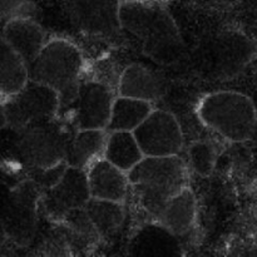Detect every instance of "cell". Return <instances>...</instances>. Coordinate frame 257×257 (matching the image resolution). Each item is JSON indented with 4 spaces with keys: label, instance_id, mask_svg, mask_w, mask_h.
Masks as SVG:
<instances>
[{
    "label": "cell",
    "instance_id": "obj_12",
    "mask_svg": "<svg viewBox=\"0 0 257 257\" xmlns=\"http://www.w3.org/2000/svg\"><path fill=\"white\" fill-rule=\"evenodd\" d=\"M120 4V0H69L70 19L85 35L113 37L122 29Z\"/></svg>",
    "mask_w": 257,
    "mask_h": 257
},
{
    "label": "cell",
    "instance_id": "obj_13",
    "mask_svg": "<svg viewBox=\"0 0 257 257\" xmlns=\"http://www.w3.org/2000/svg\"><path fill=\"white\" fill-rule=\"evenodd\" d=\"M132 256H181L180 236L158 221H146L133 233L128 243Z\"/></svg>",
    "mask_w": 257,
    "mask_h": 257
},
{
    "label": "cell",
    "instance_id": "obj_23",
    "mask_svg": "<svg viewBox=\"0 0 257 257\" xmlns=\"http://www.w3.org/2000/svg\"><path fill=\"white\" fill-rule=\"evenodd\" d=\"M215 146L207 141H197L193 142L188 148V165L191 170L201 177H208L212 173L216 165Z\"/></svg>",
    "mask_w": 257,
    "mask_h": 257
},
{
    "label": "cell",
    "instance_id": "obj_3",
    "mask_svg": "<svg viewBox=\"0 0 257 257\" xmlns=\"http://www.w3.org/2000/svg\"><path fill=\"white\" fill-rule=\"evenodd\" d=\"M28 69L30 80L57 90L62 112L77 97L82 83L84 57L72 42L63 38H53L45 43L38 57L28 65Z\"/></svg>",
    "mask_w": 257,
    "mask_h": 257
},
{
    "label": "cell",
    "instance_id": "obj_16",
    "mask_svg": "<svg viewBox=\"0 0 257 257\" xmlns=\"http://www.w3.org/2000/svg\"><path fill=\"white\" fill-rule=\"evenodd\" d=\"M165 93V83L160 75L141 64L128 65L118 77V95L153 103L161 99Z\"/></svg>",
    "mask_w": 257,
    "mask_h": 257
},
{
    "label": "cell",
    "instance_id": "obj_10",
    "mask_svg": "<svg viewBox=\"0 0 257 257\" xmlns=\"http://www.w3.org/2000/svg\"><path fill=\"white\" fill-rule=\"evenodd\" d=\"M133 135L145 157L177 156L182 151V130L177 118L167 110L153 109Z\"/></svg>",
    "mask_w": 257,
    "mask_h": 257
},
{
    "label": "cell",
    "instance_id": "obj_11",
    "mask_svg": "<svg viewBox=\"0 0 257 257\" xmlns=\"http://www.w3.org/2000/svg\"><path fill=\"white\" fill-rule=\"evenodd\" d=\"M117 95L99 80H82L73 100L70 123L75 130H107Z\"/></svg>",
    "mask_w": 257,
    "mask_h": 257
},
{
    "label": "cell",
    "instance_id": "obj_27",
    "mask_svg": "<svg viewBox=\"0 0 257 257\" xmlns=\"http://www.w3.org/2000/svg\"><path fill=\"white\" fill-rule=\"evenodd\" d=\"M120 2H122V3L123 2H132V0H120Z\"/></svg>",
    "mask_w": 257,
    "mask_h": 257
},
{
    "label": "cell",
    "instance_id": "obj_2",
    "mask_svg": "<svg viewBox=\"0 0 257 257\" xmlns=\"http://www.w3.org/2000/svg\"><path fill=\"white\" fill-rule=\"evenodd\" d=\"M127 175L130 193L147 221H158L166 203L188 187L187 165L180 155L143 157Z\"/></svg>",
    "mask_w": 257,
    "mask_h": 257
},
{
    "label": "cell",
    "instance_id": "obj_18",
    "mask_svg": "<svg viewBox=\"0 0 257 257\" xmlns=\"http://www.w3.org/2000/svg\"><path fill=\"white\" fill-rule=\"evenodd\" d=\"M197 215L196 197L192 190L186 187L177 195L173 196L163 208L158 222L170 228L177 236H183L193 227Z\"/></svg>",
    "mask_w": 257,
    "mask_h": 257
},
{
    "label": "cell",
    "instance_id": "obj_4",
    "mask_svg": "<svg viewBox=\"0 0 257 257\" xmlns=\"http://www.w3.org/2000/svg\"><path fill=\"white\" fill-rule=\"evenodd\" d=\"M13 131V156L30 173L65 162L68 142L75 128L57 117Z\"/></svg>",
    "mask_w": 257,
    "mask_h": 257
},
{
    "label": "cell",
    "instance_id": "obj_25",
    "mask_svg": "<svg viewBox=\"0 0 257 257\" xmlns=\"http://www.w3.org/2000/svg\"><path fill=\"white\" fill-rule=\"evenodd\" d=\"M8 127L7 112H5V99L0 95V130Z\"/></svg>",
    "mask_w": 257,
    "mask_h": 257
},
{
    "label": "cell",
    "instance_id": "obj_15",
    "mask_svg": "<svg viewBox=\"0 0 257 257\" xmlns=\"http://www.w3.org/2000/svg\"><path fill=\"white\" fill-rule=\"evenodd\" d=\"M2 38L28 65L38 57L48 42L43 28L30 17L15 18L4 23Z\"/></svg>",
    "mask_w": 257,
    "mask_h": 257
},
{
    "label": "cell",
    "instance_id": "obj_21",
    "mask_svg": "<svg viewBox=\"0 0 257 257\" xmlns=\"http://www.w3.org/2000/svg\"><path fill=\"white\" fill-rule=\"evenodd\" d=\"M124 203L90 197L84 211L102 238L114 237L125 218Z\"/></svg>",
    "mask_w": 257,
    "mask_h": 257
},
{
    "label": "cell",
    "instance_id": "obj_19",
    "mask_svg": "<svg viewBox=\"0 0 257 257\" xmlns=\"http://www.w3.org/2000/svg\"><path fill=\"white\" fill-rule=\"evenodd\" d=\"M29 82L28 64L2 37H0V95L7 99Z\"/></svg>",
    "mask_w": 257,
    "mask_h": 257
},
{
    "label": "cell",
    "instance_id": "obj_8",
    "mask_svg": "<svg viewBox=\"0 0 257 257\" xmlns=\"http://www.w3.org/2000/svg\"><path fill=\"white\" fill-rule=\"evenodd\" d=\"M256 44L237 30H226L210 43L206 67L216 79H230L242 72L255 58Z\"/></svg>",
    "mask_w": 257,
    "mask_h": 257
},
{
    "label": "cell",
    "instance_id": "obj_9",
    "mask_svg": "<svg viewBox=\"0 0 257 257\" xmlns=\"http://www.w3.org/2000/svg\"><path fill=\"white\" fill-rule=\"evenodd\" d=\"M90 198L87 170L67 166L59 180L42 191L40 210L53 222H59L73 210L84 208Z\"/></svg>",
    "mask_w": 257,
    "mask_h": 257
},
{
    "label": "cell",
    "instance_id": "obj_17",
    "mask_svg": "<svg viewBox=\"0 0 257 257\" xmlns=\"http://www.w3.org/2000/svg\"><path fill=\"white\" fill-rule=\"evenodd\" d=\"M107 141L105 130H75L68 142L65 163L69 167L88 170L103 157Z\"/></svg>",
    "mask_w": 257,
    "mask_h": 257
},
{
    "label": "cell",
    "instance_id": "obj_20",
    "mask_svg": "<svg viewBox=\"0 0 257 257\" xmlns=\"http://www.w3.org/2000/svg\"><path fill=\"white\" fill-rule=\"evenodd\" d=\"M142 150L133 132L112 131L107 132V141L103 158L124 172H130L137 163L143 160Z\"/></svg>",
    "mask_w": 257,
    "mask_h": 257
},
{
    "label": "cell",
    "instance_id": "obj_6",
    "mask_svg": "<svg viewBox=\"0 0 257 257\" xmlns=\"http://www.w3.org/2000/svg\"><path fill=\"white\" fill-rule=\"evenodd\" d=\"M43 188L32 178L13 187L0 183V220L9 240L18 246L29 245L37 232Z\"/></svg>",
    "mask_w": 257,
    "mask_h": 257
},
{
    "label": "cell",
    "instance_id": "obj_22",
    "mask_svg": "<svg viewBox=\"0 0 257 257\" xmlns=\"http://www.w3.org/2000/svg\"><path fill=\"white\" fill-rule=\"evenodd\" d=\"M153 110L152 103L136 98L117 95L113 103L112 114L107 132L128 131L133 132Z\"/></svg>",
    "mask_w": 257,
    "mask_h": 257
},
{
    "label": "cell",
    "instance_id": "obj_5",
    "mask_svg": "<svg viewBox=\"0 0 257 257\" xmlns=\"http://www.w3.org/2000/svg\"><path fill=\"white\" fill-rule=\"evenodd\" d=\"M196 112L203 125L228 142H246L256 132V107L243 93L232 90L210 93L200 100Z\"/></svg>",
    "mask_w": 257,
    "mask_h": 257
},
{
    "label": "cell",
    "instance_id": "obj_26",
    "mask_svg": "<svg viewBox=\"0 0 257 257\" xmlns=\"http://www.w3.org/2000/svg\"><path fill=\"white\" fill-rule=\"evenodd\" d=\"M8 240V235H7V231H5L4 225H3L2 220H0V248L5 245Z\"/></svg>",
    "mask_w": 257,
    "mask_h": 257
},
{
    "label": "cell",
    "instance_id": "obj_7",
    "mask_svg": "<svg viewBox=\"0 0 257 257\" xmlns=\"http://www.w3.org/2000/svg\"><path fill=\"white\" fill-rule=\"evenodd\" d=\"M8 127L20 130L59 117L60 98L52 87L29 79L24 88L5 99Z\"/></svg>",
    "mask_w": 257,
    "mask_h": 257
},
{
    "label": "cell",
    "instance_id": "obj_1",
    "mask_svg": "<svg viewBox=\"0 0 257 257\" xmlns=\"http://www.w3.org/2000/svg\"><path fill=\"white\" fill-rule=\"evenodd\" d=\"M120 27L140 40L142 50L157 63L170 64L182 54V38L177 24L165 7L150 0L123 2Z\"/></svg>",
    "mask_w": 257,
    "mask_h": 257
},
{
    "label": "cell",
    "instance_id": "obj_24",
    "mask_svg": "<svg viewBox=\"0 0 257 257\" xmlns=\"http://www.w3.org/2000/svg\"><path fill=\"white\" fill-rule=\"evenodd\" d=\"M30 0H0V22L30 17Z\"/></svg>",
    "mask_w": 257,
    "mask_h": 257
},
{
    "label": "cell",
    "instance_id": "obj_14",
    "mask_svg": "<svg viewBox=\"0 0 257 257\" xmlns=\"http://www.w3.org/2000/svg\"><path fill=\"white\" fill-rule=\"evenodd\" d=\"M88 186L90 197L124 203L130 195V181L124 171L105 158H99L88 167Z\"/></svg>",
    "mask_w": 257,
    "mask_h": 257
}]
</instances>
